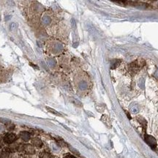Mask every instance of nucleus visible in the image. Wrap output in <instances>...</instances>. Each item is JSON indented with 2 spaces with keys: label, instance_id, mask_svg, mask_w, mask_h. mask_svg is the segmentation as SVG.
Segmentation results:
<instances>
[{
  "label": "nucleus",
  "instance_id": "nucleus-1",
  "mask_svg": "<svg viewBox=\"0 0 158 158\" xmlns=\"http://www.w3.org/2000/svg\"><path fill=\"white\" fill-rule=\"evenodd\" d=\"M145 65V62L143 60H140V61H138V60H136V61H133L130 66V69L133 71H137L138 70H139L140 68H142L143 66Z\"/></svg>",
  "mask_w": 158,
  "mask_h": 158
},
{
  "label": "nucleus",
  "instance_id": "nucleus-2",
  "mask_svg": "<svg viewBox=\"0 0 158 158\" xmlns=\"http://www.w3.org/2000/svg\"><path fill=\"white\" fill-rule=\"evenodd\" d=\"M145 141H146V143H147L151 148H154L157 146V141H156L155 138L153 136H151V135H145Z\"/></svg>",
  "mask_w": 158,
  "mask_h": 158
},
{
  "label": "nucleus",
  "instance_id": "nucleus-3",
  "mask_svg": "<svg viewBox=\"0 0 158 158\" xmlns=\"http://www.w3.org/2000/svg\"><path fill=\"white\" fill-rule=\"evenodd\" d=\"M15 140H16V135L13 133H7L4 137V141L7 143H12Z\"/></svg>",
  "mask_w": 158,
  "mask_h": 158
},
{
  "label": "nucleus",
  "instance_id": "nucleus-4",
  "mask_svg": "<svg viewBox=\"0 0 158 158\" xmlns=\"http://www.w3.org/2000/svg\"><path fill=\"white\" fill-rule=\"evenodd\" d=\"M23 149H24V151H25V152L27 153V154H32L35 153L34 147H33L32 145H31V144L24 145Z\"/></svg>",
  "mask_w": 158,
  "mask_h": 158
},
{
  "label": "nucleus",
  "instance_id": "nucleus-5",
  "mask_svg": "<svg viewBox=\"0 0 158 158\" xmlns=\"http://www.w3.org/2000/svg\"><path fill=\"white\" fill-rule=\"evenodd\" d=\"M21 138L24 141H28L30 139V135L27 132H22L21 133Z\"/></svg>",
  "mask_w": 158,
  "mask_h": 158
},
{
  "label": "nucleus",
  "instance_id": "nucleus-6",
  "mask_svg": "<svg viewBox=\"0 0 158 158\" xmlns=\"http://www.w3.org/2000/svg\"><path fill=\"white\" fill-rule=\"evenodd\" d=\"M32 143L35 145V146H37V147H40V146H42L43 143L42 141H41V140L40 139V138H35L32 139Z\"/></svg>",
  "mask_w": 158,
  "mask_h": 158
},
{
  "label": "nucleus",
  "instance_id": "nucleus-7",
  "mask_svg": "<svg viewBox=\"0 0 158 158\" xmlns=\"http://www.w3.org/2000/svg\"><path fill=\"white\" fill-rule=\"evenodd\" d=\"M40 158H52L51 155L47 152H43L41 153L40 155Z\"/></svg>",
  "mask_w": 158,
  "mask_h": 158
},
{
  "label": "nucleus",
  "instance_id": "nucleus-8",
  "mask_svg": "<svg viewBox=\"0 0 158 158\" xmlns=\"http://www.w3.org/2000/svg\"><path fill=\"white\" fill-rule=\"evenodd\" d=\"M68 147H69V149H70V151H71L73 153H74V154H76V155L80 156V153L79 152V151H78V150H76V149H74V148H73V146H68Z\"/></svg>",
  "mask_w": 158,
  "mask_h": 158
},
{
  "label": "nucleus",
  "instance_id": "nucleus-9",
  "mask_svg": "<svg viewBox=\"0 0 158 158\" xmlns=\"http://www.w3.org/2000/svg\"><path fill=\"white\" fill-rule=\"evenodd\" d=\"M46 108H47V110H48V111H50V112H51V113H52V114H55V115L61 116V114H60V113L58 112V111H55V110L53 109V108H49V107H46Z\"/></svg>",
  "mask_w": 158,
  "mask_h": 158
},
{
  "label": "nucleus",
  "instance_id": "nucleus-10",
  "mask_svg": "<svg viewBox=\"0 0 158 158\" xmlns=\"http://www.w3.org/2000/svg\"><path fill=\"white\" fill-rule=\"evenodd\" d=\"M17 24L15 23H12L10 24V31H13L14 29H15V28H17Z\"/></svg>",
  "mask_w": 158,
  "mask_h": 158
},
{
  "label": "nucleus",
  "instance_id": "nucleus-11",
  "mask_svg": "<svg viewBox=\"0 0 158 158\" xmlns=\"http://www.w3.org/2000/svg\"><path fill=\"white\" fill-rule=\"evenodd\" d=\"M64 158H76V157H75L74 156L69 155V154H68V155H66V156H65V157H64Z\"/></svg>",
  "mask_w": 158,
  "mask_h": 158
}]
</instances>
